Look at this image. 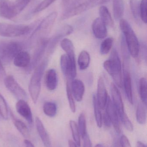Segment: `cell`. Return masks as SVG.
Returning a JSON list of instances; mask_svg holds the SVG:
<instances>
[{
	"instance_id": "6da1fadb",
	"label": "cell",
	"mask_w": 147,
	"mask_h": 147,
	"mask_svg": "<svg viewBox=\"0 0 147 147\" xmlns=\"http://www.w3.org/2000/svg\"><path fill=\"white\" fill-rule=\"evenodd\" d=\"M110 0H76L67 7L61 16L62 20H66L99 5L108 2Z\"/></svg>"
},
{
	"instance_id": "7a4b0ae2",
	"label": "cell",
	"mask_w": 147,
	"mask_h": 147,
	"mask_svg": "<svg viewBox=\"0 0 147 147\" xmlns=\"http://www.w3.org/2000/svg\"><path fill=\"white\" fill-rule=\"evenodd\" d=\"M31 0H9L0 1V17L8 20H12L19 15Z\"/></svg>"
},
{
	"instance_id": "3957f363",
	"label": "cell",
	"mask_w": 147,
	"mask_h": 147,
	"mask_svg": "<svg viewBox=\"0 0 147 147\" xmlns=\"http://www.w3.org/2000/svg\"><path fill=\"white\" fill-rule=\"evenodd\" d=\"M120 21V28L123 33L129 53L133 57L137 58L140 49L138 38L127 21L123 19Z\"/></svg>"
},
{
	"instance_id": "277c9868",
	"label": "cell",
	"mask_w": 147,
	"mask_h": 147,
	"mask_svg": "<svg viewBox=\"0 0 147 147\" xmlns=\"http://www.w3.org/2000/svg\"><path fill=\"white\" fill-rule=\"evenodd\" d=\"M105 70L113 78L115 84L119 87H122L123 78L121 61L116 49H113L109 59L104 63Z\"/></svg>"
},
{
	"instance_id": "5b68a950",
	"label": "cell",
	"mask_w": 147,
	"mask_h": 147,
	"mask_svg": "<svg viewBox=\"0 0 147 147\" xmlns=\"http://www.w3.org/2000/svg\"><path fill=\"white\" fill-rule=\"evenodd\" d=\"M47 62V59H45L37 65L29 82L28 90L31 98L35 104L36 103L39 96L41 90V80Z\"/></svg>"
},
{
	"instance_id": "8992f818",
	"label": "cell",
	"mask_w": 147,
	"mask_h": 147,
	"mask_svg": "<svg viewBox=\"0 0 147 147\" xmlns=\"http://www.w3.org/2000/svg\"><path fill=\"white\" fill-rule=\"evenodd\" d=\"M24 45L15 40H3L0 42V59L3 63H8L22 51Z\"/></svg>"
},
{
	"instance_id": "52a82bcc",
	"label": "cell",
	"mask_w": 147,
	"mask_h": 147,
	"mask_svg": "<svg viewBox=\"0 0 147 147\" xmlns=\"http://www.w3.org/2000/svg\"><path fill=\"white\" fill-rule=\"evenodd\" d=\"M32 27L30 25L0 22V36L7 38L20 37L28 34Z\"/></svg>"
},
{
	"instance_id": "ba28073f",
	"label": "cell",
	"mask_w": 147,
	"mask_h": 147,
	"mask_svg": "<svg viewBox=\"0 0 147 147\" xmlns=\"http://www.w3.org/2000/svg\"><path fill=\"white\" fill-rule=\"evenodd\" d=\"M58 15L57 12H53L44 18L33 32L30 37L31 40L38 37L39 38V39L49 34L55 22Z\"/></svg>"
},
{
	"instance_id": "9c48e42d",
	"label": "cell",
	"mask_w": 147,
	"mask_h": 147,
	"mask_svg": "<svg viewBox=\"0 0 147 147\" xmlns=\"http://www.w3.org/2000/svg\"><path fill=\"white\" fill-rule=\"evenodd\" d=\"M110 90L112 95V102L117 111L120 120L123 124L129 121V119L125 113L121 96L119 90L114 84H111Z\"/></svg>"
},
{
	"instance_id": "30bf717a",
	"label": "cell",
	"mask_w": 147,
	"mask_h": 147,
	"mask_svg": "<svg viewBox=\"0 0 147 147\" xmlns=\"http://www.w3.org/2000/svg\"><path fill=\"white\" fill-rule=\"evenodd\" d=\"M49 38L46 37L41 38L39 40L36 49L35 51L33 58L31 59L30 64L27 68L28 71H31L36 68L40 63L47 47Z\"/></svg>"
},
{
	"instance_id": "8fae6325",
	"label": "cell",
	"mask_w": 147,
	"mask_h": 147,
	"mask_svg": "<svg viewBox=\"0 0 147 147\" xmlns=\"http://www.w3.org/2000/svg\"><path fill=\"white\" fill-rule=\"evenodd\" d=\"M4 85L8 90L18 100H28L26 91L18 84L12 75H8L4 79Z\"/></svg>"
},
{
	"instance_id": "7c38bea8",
	"label": "cell",
	"mask_w": 147,
	"mask_h": 147,
	"mask_svg": "<svg viewBox=\"0 0 147 147\" xmlns=\"http://www.w3.org/2000/svg\"><path fill=\"white\" fill-rule=\"evenodd\" d=\"M73 31V28L70 25H66L62 27L51 38H49L47 46L48 52L52 53L60 40L65 36L70 35Z\"/></svg>"
},
{
	"instance_id": "4fadbf2b",
	"label": "cell",
	"mask_w": 147,
	"mask_h": 147,
	"mask_svg": "<svg viewBox=\"0 0 147 147\" xmlns=\"http://www.w3.org/2000/svg\"><path fill=\"white\" fill-rule=\"evenodd\" d=\"M105 108L106 109L105 112L108 116L111 124L114 126L115 130L117 134H120L121 131V128L120 123V117L117 111L113 105L112 100L109 96Z\"/></svg>"
},
{
	"instance_id": "5bb4252c",
	"label": "cell",
	"mask_w": 147,
	"mask_h": 147,
	"mask_svg": "<svg viewBox=\"0 0 147 147\" xmlns=\"http://www.w3.org/2000/svg\"><path fill=\"white\" fill-rule=\"evenodd\" d=\"M60 64L64 75L69 79H74L77 74L76 63L71 62L66 54H63L60 57Z\"/></svg>"
},
{
	"instance_id": "9a60e30c",
	"label": "cell",
	"mask_w": 147,
	"mask_h": 147,
	"mask_svg": "<svg viewBox=\"0 0 147 147\" xmlns=\"http://www.w3.org/2000/svg\"><path fill=\"white\" fill-rule=\"evenodd\" d=\"M16 110L18 114L26 120L29 125H33V119L30 106L26 101L19 100L16 105Z\"/></svg>"
},
{
	"instance_id": "2e32d148",
	"label": "cell",
	"mask_w": 147,
	"mask_h": 147,
	"mask_svg": "<svg viewBox=\"0 0 147 147\" xmlns=\"http://www.w3.org/2000/svg\"><path fill=\"white\" fill-rule=\"evenodd\" d=\"M96 96L98 103L101 109H105L108 96L105 83L102 77L98 79L97 84V95Z\"/></svg>"
},
{
	"instance_id": "e0dca14e",
	"label": "cell",
	"mask_w": 147,
	"mask_h": 147,
	"mask_svg": "<svg viewBox=\"0 0 147 147\" xmlns=\"http://www.w3.org/2000/svg\"><path fill=\"white\" fill-rule=\"evenodd\" d=\"M127 63V61L126 63H124L123 64V84L124 86L125 93L128 100L131 104H133V95L132 79Z\"/></svg>"
},
{
	"instance_id": "ac0fdd59",
	"label": "cell",
	"mask_w": 147,
	"mask_h": 147,
	"mask_svg": "<svg viewBox=\"0 0 147 147\" xmlns=\"http://www.w3.org/2000/svg\"><path fill=\"white\" fill-rule=\"evenodd\" d=\"M92 32L96 38L103 39L108 34L107 26L104 23L100 17L97 18L93 21L92 25Z\"/></svg>"
},
{
	"instance_id": "d6986e66",
	"label": "cell",
	"mask_w": 147,
	"mask_h": 147,
	"mask_svg": "<svg viewBox=\"0 0 147 147\" xmlns=\"http://www.w3.org/2000/svg\"><path fill=\"white\" fill-rule=\"evenodd\" d=\"M70 87L74 98L77 102H81L85 92V86L83 81L80 80L73 79Z\"/></svg>"
},
{
	"instance_id": "ffe728a7",
	"label": "cell",
	"mask_w": 147,
	"mask_h": 147,
	"mask_svg": "<svg viewBox=\"0 0 147 147\" xmlns=\"http://www.w3.org/2000/svg\"><path fill=\"white\" fill-rule=\"evenodd\" d=\"M35 126L37 132L45 147H51V140L49 135L42 123L38 117L35 118Z\"/></svg>"
},
{
	"instance_id": "44dd1931",
	"label": "cell",
	"mask_w": 147,
	"mask_h": 147,
	"mask_svg": "<svg viewBox=\"0 0 147 147\" xmlns=\"http://www.w3.org/2000/svg\"><path fill=\"white\" fill-rule=\"evenodd\" d=\"M31 59L29 53L22 51L15 56L13 61L14 65L16 67L27 68L30 64Z\"/></svg>"
},
{
	"instance_id": "7402d4cb",
	"label": "cell",
	"mask_w": 147,
	"mask_h": 147,
	"mask_svg": "<svg viewBox=\"0 0 147 147\" xmlns=\"http://www.w3.org/2000/svg\"><path fill=\"white\" fill-rule=\"evenodd\" d=\"M58 80L56 71L50 69L47 71L45 77V84L49 90L53 91L57 88Z\"/></svg>"
},
{
	"instance_id": "603a6c76",
	"label": "cell",
	"mask_w": 147,
	"mask_h": 147,
	"mask_svg": "<svg viewBox=\"0 0 147 147\" xmlns=\"http://www.w3.org/2000/svg\"><path fill=\"white\" fill-rule=\"evenodd\" d=\"M114 18L116 20H120L123 16L124 3L123 0H113Z\"/></svg>"
},
{
	"instance_id": "cb8c5ba5",
	"label": "cell",
	"mask_w": 147,
	"mask_h": 147,
	"mask_svg": "<svg viewBox=\"0 0 147 147\" xmlns=\"http://www.w3.org/2000/svg\"><path fill=\"white\" fill-rule=\"evenodd\" d=\"M100 19L106 26L113 27L114 22L111 14L107 7L102 6L99 8Z\"/></svg>"
},
{
	"instance_id": "d4e9b609",
	"label": "cell",
	"mask_w": 147,
	"mask_h": 147,
	"mask_svg": "<svg viewBox=\"0 0 147 147\" xmlns=\"http://www.w3.org/2000/svg\"><path fill=\"white\" fill-rule=\"evenodd\" d=\"M60 46L70 59H75L74 46L70 39H63L60 42Z\"/></svg>"
},
{
	"instance_id": "484cf974",
	"label": "cell",
	"mask_w": 147,
	"mask_h": 147,
	"mask_svg": "<svg viewBox=\"0 0 147 147\" xmlns=\"http://www.w3.org/2000/svg\"><path fill=\"white\" fill-rule=\"evenodd\" d=\"M136 118L140 124H145L146 121V106L143 103H140L137 107Z\"/></svg>"
},
{
	"instance_id": "4316f807",
	"label": "cell",
	"mask_w": 147,
	"mask_h": 147,
	"mask_svg": "<svg viewBox=\"0 0 147 147\" xmlns=\"http://www.w3.org/2000/svg\"><path fill=\"white\" fill-rule=\"evenodd\" d=\"M90 62V56L88 52L83 51L80 53L79 56L78 63L79 69L84 70L88 68Z\"/></svg>"
},
{
	"instance_id": "83f0119b",
	"label": "cell",
	"mask_w": 147,
	"mask_h": 147,
	"mask_svg": "<svg viewBox=\"0 0 147 147\" xmlns=\"http://www.w3.org/2000/svg\"><path fill=\"white\" fill-rule=\"evenodd\" d=\"M14 125L21 134L25 138H27L29 136V132L28 128L26 125L20 120L15 118L14 116H12Z\"/></svg>"
},
{
	"instance_id": "f1b7e54d",
	"label": "cell",
	"mask_w": 147,
	"mask_h": 147,
	"mask_svg": "<svg viewBox=\"0 0 147 147\" xmlns=\"http://www.w3.org/2000/svg\"><path fill=\"white\" fill-rule=\"evenodd\" d=\"M93 103L94 106V115L95 119L97 125L98 127L101 128L102 125V117L101 108L99 107L98 103L96 96V95L93 96Z\"/></svg>"
},
{
	"instance_id": "f546056e",
	"label": "cell",
	"mask_w": 147,
	"mask_h": 147,
	"mask_svg": "<svg viewBox=\"0 0 147 147\" xmlns=\"http://www.w3.org/2000/svg\"><path fill=\"white\" fill-rule=\"evenodd\" d=\"M43 110L46 115L53 117L55 116L57 114V105L53 102H47L43 105Z\"/></svg>"
},
{
	"instance_id": "4dcf8cb0",
	"label": "cell",
	"mask_w": 147,
	"mask_h": 147,
	"mask_svg": "<svg viewBox=\"0 0 147 147\" xmlns=\"http://www.w3.org/2000/svg\"><path fill=\"white\" fill-rule=\"evenodd\" d=\"M147 80L144 78L140 80L139 83V93L142 103L147 105Z\"/></svg>"
},
{
	"instance_id": "1f68e13d",
	"label": "cell",
	"mask_w": 147,
	"mask_h": 147,
	"mask_svg": "<svg viewBox=\"0 0 147 147\" xmlns=\"http://www.w3.org/2000/svg\"><path fill=\"white\" fill-rule=\"evenodd\" d=\"M70 126L72 133V138L74 142L78 147L80 146V135L77 124L74 121L71 120L70 121Z\"/></svg>"
},
{
	"instance_id": "d6a6232c",
	"label": "cell",
	"mask_w": 147,
	"mask_h": 147,
	"mask_svg": "<svg viewBox=\"0 0 147 147\" xmlns=\"http://www.w3.org/2000/svg\"><path fill=\"white\" fill-rule=\"evenodd\" d=\"M130 9L133 16L137 22L140 21L141 17L140 14V2L138 0H130Z\"/></svg>"
},
{
	"instance_id": "836d02e7",
	"label": "cell",
	"mask_w": 147,
	"mask_h": 147,
	"mask_svg": "<svg viewBox=\"0 0 147 147\" xmlns=\"http://www.w3.org/2000/svg\"><path fill=\"white\" fill-rule=\"evenodd\" d=\"M78 127L80 135L83 138L87 134L86 118L84 113H81L79 116Z\"/></svg>"
},
{
	"instance_id": "e575fe53",
	"label": "cell",
	"mask_w": 147,
	"mask_h": 147,
	"mask_svg": "<svg viewBox=\"0 0 147 147\" xmlns=\"http://www.w3.org/2000/svg\"><path fill=\"white\" fill-rule=\"evenodd\" d=\"M113 38H108L102 42L100 47V52L102 55H106L109 52L113 44Z\"/></svg>"
},
{
	"instance_id": "d590c367",
	"label": "cell",
	"mask_w": 147,
	"mask_h": 147,
	"mask_svg": "<svg viewBox=\"0 0 147 147\" xmlns=\"http://www.w3.org/2000/svg\"><path fill=\"white\" fill-rule=\"evenodd\" d=\"M0 116L2 119L7 120L9 117V111L6 100L0 94Z\"/></svg>"
},
{
	"instance_id": "8d00e7d4",
	"label": "cell",
	"mask_w": 147,
	"mask_h": 147,
	"mask_svg": "<svg viewBox=\"0 0 147 147\" xmlns=\"http://www.w3.org/2000/svg\"><path fill=\"white\" fill-rule=\"evenodd\" d=\"M66 92L70 109L72 112L75 113L76 111V105L74 100V97L72 95V92L71 90V87L68 82L66 83Z\"/></svg>"
},
{
	"instance_id": "74e56055",
	"label": "cell",
	"mask_w": 147,
	"mask_h": 147,
	"mask_svg": "<svg viewBox=\"0 0 147 147\" xmlns=\"http://www.w3.org/2000/svg\"><path fill=\"white\" fill-rule=\"evenodd\" d=\"M147 0H142L140 4L141 20L145 24L147 22Z\"/></svg>"
},
{
	"instance_id": "f35d334b",
	"label": "cell",
	"mask_w": 147,
	"mask_h": 147,
	"mask_svg": "<svg viewBox=\"0 0 147 147\" xmlns=\"http://www.w3.org/2000/svg\"><path fill=\"white\" fill-rule=\"evenodd\" d=\"M56 0H43L34 9V13H38L45 10Z\"/></svg>"
},
{
	"instance_id": "ab89813d",
	"label": "cell",
	"mask_w": 147,
	"mask_h": 147,
	"mask_svg": "<svg viewBox=\"0 0 147 147\" xmlns=\"http://www.w3.org/2000/svg\"><path fill=\"white\" fill-rule=\"evenodd\" d=\"M119 143L121 147H132L128 139L124 135L121 136Z\"/></svg>"
},
{
	"instance_id": "60d3db41",
	"label": "cell",
	"mask_w": 147,
	"mask_h": 147,
	"mask_svg": "<svg viewBox=\"0 0 147 147\" xmlns=\"http://www.w3.org/2000/svg\"><path fill=\"white\" fill-rule=\"evenodd\" d=\"M83 139V147H92L91 141L88 134H87Z\"/></svg>"
},
{
	"instance_id": "b9f144b4",
	"label": "cell",
	"mask_w": 147,
	"mask_h": 147,
	"mask_svg": "<svg viewBox=\"0 0 147 147\" xmlns=\"http://www.w3.org/2000/svg\"><path fill=\"white\" fill-rule=\"evenodd\" d=\"M104 125L107 128H109L111 126V123L110 119L106 112L104 114Z\"/></svg>"
},
{
	"instance_id": "7bdbcfd3",
	"label": "cell",
	"mask_w": 147,
	"mask_h": 147,
	"mask_svg": "<svg viewBox=\"0 0 147 147\" xmlns=\"http://www.w3.org/2000/svg\"><path fill=\"white\" fill-rule=\"evenodd\" d=\"M5 75V71L3 65V62L0 59V76H3Z\"/></svg>"
},
{
	"instance_id": "ee69618b",
	"label": "cell",
	"mask_w": 147,
	"mask_h": 147,
	"mask_svg": "<svg viewBox=\"0 0 147 147\" xmlns=\"http://www.w3.org/2000/svg\"><path fill=\"white\" fill-rule=\"evenodd\" d=\"M25 147H35L31 142L28 140H25L24 141Z\"/></svg>"
},
{
	"instance_id": "f6af8a7d",
	"label": "cell",
	"mask_w": 147,
	"mask_h": 147,
	"mask_svg": "<svg viewBox=\"0 0 147 147\" xmlns=\"http://www.w3.org/2000/svg\"><path fill=\"white\" fill-rule=\"evenodd\" d=\"M113 147H121L119 143V140L117 138L115 139L114 140Z\"/></svg>"
},
{
	"instance_id": "bcb514c9",
	"label": "cell",
	"mask_w": 147,
	"mask_h": 147,
	"mask_svg": "<svg viewBox=\"0 0 147 147\" xmlns=\"http://www.w3.org/2000/svg\"><path fill=\"white\" fill-rule=\"evenodd\" d=\"M68 144H69V147H78L76 145V143L71 140H69L68 141Z\"/></svg>"
},
{
	"instance_id": "7dc6e473",
	"label": "cell",
	"mask_w": 147,
	"mask_h": 147,
	"mask_svg": "<svg viewBox=\"0 0 147 147\" xmlns=\"http://www.w3.org/2000/svg\"><path fill=\"white\" fill-rule=\"evenodd\" d=\"M136 147H147L146 146L143 142L140 141L137 142Z\"/></svg>"
},
{
	"instance_id": "c3c4849f",
	"label": "cell",
	"mask_w": 147,
	"mask_h": 147,
	"mask_svg": "<svg viewBox=\"0 0 147 147\" xmlns=\"http://www.w3.org/2000/svg\"><path fill=\"white\" fill-rule=\"evenodd\" d=\"M95 147H103L102 145L100 144H97Z\"/></svg>"
},
{
	"instance_id": "681fc988",
	"label": "cell",
	"mask_w": 147,
	"mask_h": 147,
	"mask_svg": "<svg viewBox=\"0 0 147 147\" xmlns=\"http://www.w3.org/2000/svg\"><path fill=\"white\" fill-rule=\"evenodd\" d=\"M2 119L1 117V116H0V120H1V119Z\"/></svg>"
}]
</instances>
